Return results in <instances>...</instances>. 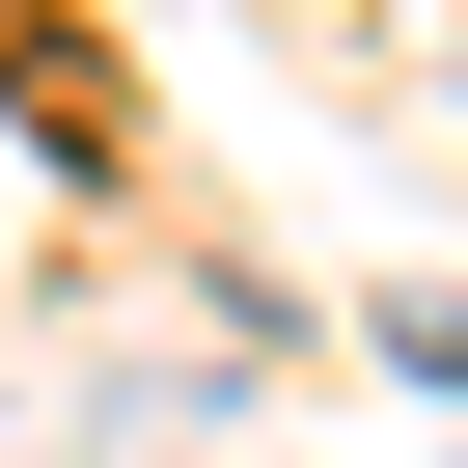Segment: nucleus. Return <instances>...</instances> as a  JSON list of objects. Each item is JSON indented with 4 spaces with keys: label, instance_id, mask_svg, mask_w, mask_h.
<instances>
[{
    "label": "nucleus",
    "instance_id": "1",
    "mask_svg": "<svg viewBox=\"0 0 468 468\" xmlns=\"http://www.w3.org/2000/svg\"><path fill=\"white\" fill-rule=\"evenodd\" d=\"M413 358H441V386H468V303H441V331H413Z\"/></svg>",
    "mask_w": 468,
    "mask_h": 468
}]
</instances>
